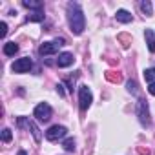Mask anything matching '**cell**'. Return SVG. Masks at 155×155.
<instances>
[{
  "instance_id": "obj_19",
  "label": "cell",
  "mask_w": 155,
  "mask_h": 155,
  "mask_svg": "<svg viewBox=\"0 0 155 155\" xmlns=\"http://www.w3.org/2000/svg\"><path fill=\"white\" fill-rule=\"evenodd\" d=\"M119 40L122 42V46H124V48H128V46L131 44V38H130V35H124V33H122V35H119Z\"/></svg>"
},
{
  "instance_id": "obj_6",
  "label": "cell",
  "mask_w": 155,
  "mask_h": 155,
  "mask_svg": "<svg viewBox=\"0 0 155 155\" xmlns=\"http://www.w3.org/2000/svg\"><path fill=\"white\" fill-rule=\"evenodd\" d=\"M137 110H139V120L142 126H150V111H148V104L144 101H139L137 104Z\"/></svg>"
},
{
  "instance_id": "obj_8",
  "label": "cell",
  "mask_w": 155,
  "mask_h": 155,
  "mask_svg": "<svg viewBox=\"0 0 155 155\" xmlns=\"http://www.w3.org/2000/svg\"><path fill=\"white\" fill-rule=\"evenodd\" d=\"M73 60H75L73 53H60L58 58H57V66L58 68H68V66L73 64Z\"/></svg>"
},
{
  "instance_id": "obj_24",
  "label": "cell",
  "mask_w": 155,
  "mask_h": 155,
  "mask_svg": "<svg viewBox=\"0 0 155 155\" xmlns=\"http://www.w3.org/2000/svg\"><path fill=\"white\" fill-rule=\"evenodd\" d=\"M148 91H150L151 95H155V82H151V84H150V88H148Z\"/></svg>"
},
{
  "instance_id": "obj_2",
  "label": "cell",
  "mask_w": 155,
  "mask_h": 155,
  "mask_svg": "<svg viewBox=\"0 0 155 155\" xmlns=\"http://www.w3.org/2000/svg\"><path fill=\"white\" fill-rule=\"evenodd\" d=\"M51 113H53V110H51V106L46 104V102H40V104L35 108V111H33V115H35L37 120H40V122H48V120L51 119Z\"/></svg>"
},
{
  "instance_id": "obj_11",
  "label": "cell",
  "mask_w": 155,
  "mask_h": 155,
  "mask_svg": "<svg viewBox=\"0 0 155 155\" xmlns=\"http://www.w3.org/2000/svg\"><path fill=\"white\" fill-rule=\"evenodd\" d=\"M115 17H117V20H119V22H122V24H128V22H131V15H130L126 9H119Z\"/></svg>"
},
{
  "instance_id": "obj_25",
  "label": "cell",
  "mask_w": 155,
  "mask_h": 155,
  "mask_svg": "<svg viewBox=\"0 0 155 155\" xmlns=\"http://www.w3.org/2000/svg\"><path fill=\"white\" fill-rule=\"evenodd\" d=\"M18 155H28V153L26 151H18Z\"/></svg>"
},
{
  "instance_id": "obj_7",
  "label": "cell",
  "mask_w": 155,
  "mask_h": 155,
  "mask_svg": "<svg viewBox=\"0 0 155 155\" xmlns=\"http://www.w3.org/2000/svg\"><path fill=\"white\" fill-rule=\"evenodd\" d=\"M58 51V44L53 40V42H44L40 48H38V53L40 55H55Z\"/></svg>"
},
{
  "instance_id": "obj_14",
  "label": "cell",
  "mask_w": 155,
  "mask_h": 155,
  "mask_svg": "<svg viewBox=\"0 0 155 155\" xmlns=\"http://www.w3.org/2000/svg\"><path fill=\"white\" fill-rule=\"evenodd\" d=\"M28 128L31 130V133H33V137H35V142H40V140H42V135H40V130L37 128V124L29 120V126H28Z\"/></svg>"
},
{
  "instance_id": "obj_16",
  "label": "cell",
  "mask_w": 155,
  "mask_h": 155,
  "mask_svg": "<svg viewBox=\"0 0 155 155\" xmlns=\"http://www.w3.org/2000/svg\"><path fill=\"white\" fill-rule=\"evenodd\" d=\"M106 79H108L110 82H120V81H122V75H120V73H115V71H108V73H106Z\"/></svg>"
},
{
  "instance_id": "obj_5",
  "label": "cell",
  "mask_w": 155,
  "mask_h": 155,
  "mask_svg": "<svg viewBox=\"0 0 155 155\" xmlns=\"http://www.w3.org/2000/svg\"><path fill=\"white\" fill-rule=\"evenodd\" d=\"M66 133H68V130H66L64 126L55 124V126H51V128L46 131V139H48V140H58V139L66 137Z\"/></svg>"
},
{
  "instance_id": "obj_10",
  "label": "cell",
  "mask_w": 155,
  "mask_h": 155,
  "mask_svg": "<svg viewBox=\"0 0 155 155\" xmlns=\"http://www.w3.org/2000/svg\"><path fill=\"white\" fill-rule=\"evenodd\" d=\"M22 6L28 8V9H38V11L44 9V4H42V2H35V0H24Z\"/></svg>"
},
{
  "instance_id": "obj_20",
  "label": "cell",
  "mask_w": 155,
  "mask_h": 155,
  "mask_svg": "<svg viewBox=\"0 0 155 155\" xmlns=\"http://www.w3.org/2000/svg\"><path fill=\"white\" fill-rule=\"evenodd\" d=\"M126 86H128V91H130V93H133V95L139 91V90H137L139 86H137V82H135V81H128V84H126Z\"/></svg>"
},
{
  "instance_id": "obj_17",
  "label": "cell",
  "mask_w": 155,
  "mask_h": 155,
  "mask_svg": "<svg viewBox=\"0 0 155 155\" xmlns=\"http://www.w3.org/2000/svg\"><path fill=\"white\" fill-rule=\"evenodd\" d=\"M144 79H146V82H155V68H150V69H146L144 71Z\"/></svg>"
},
{
  "instance_id": "obj_3",
  "label": "cell",
  "mask_w": 155,
  "mask_h": 155,
  "mask_svg": "<svg viewBox=\"0 0 155 155\" xmlns=\"http://www.w3.org/2000/svg\"><path fill=\"white\" fill-rule=\"evenodd\" d=\"M91 101H93V97H91L90 88L88 86H81V90H79V104H81V110L86 111L91 106Z\"/></svg>"
},
{
  "instance_id": "obj_12",
  "label": "cell",
  "mask_w": 155,
  "mask_h": 155,
  "mask_svg": "<svg viewBox=\"0 0 155 155\" xmlns=\"http://www.w3.org/2000/svg\"><path fill=\"white\" fill-rule=\"evenodd\" d=\"M144 37H146V42H148V49L153 53L155 51V37H153V31L151 29H146Z\"/></svg>"
},
{
  "instance_id": "obj_22",
  "label": "cell",
  "mask_w": 155,
  "mask_h": 155,
  "mask_svg": "<svg viewBox=\"0 0 155 155\" xmlns=\"http://www.w3.org/2000/svg\"><path fill=\"white\" fill-rule=\"evenodd\" d=\"M6 33H8V24L6 22H2V24H0V37H6Z\"/></svg>"
},
{
  "instance_id": "obj_23",
  "label": "cell",
  "mask_w": 155,
  "mask_h": 155,
  "mask_svg": "<svg viewBox=\"0 0 155 155\" xmlns=\"http://www.w3.org/2000/svg\"><path fill=\"white\" fill-rule=\"evenodd\" d=\"M62 88H64L62 84H58V86H57V91H58V95H60V97H64V90H62Z\"/></svg>"
},
{
  "instance_id": "obj_9",
  "label": "cell",
  "mask_w": 155,
  "mask_h": 155,
  "mask_svg": "<svg viewBox=\"0 0 155 155\" xmlns=\"http://www.w3.org/2000/svg\"><path fill=\"white\" fill-rule=\"evenodd\" d=\"M17 51H18V44H17V42H6V44H4V55L13 57Z\"/></svg>"
},
{
  "instance_id": "obj_1",
  "label": "cell",
  "mask_w": 155,
  "mask_h": 155,
  "mask_svg": "<svg viewBox=\"0 0 155 155\" xmlns=\"http://www.w3.org/2000/svg\"><path fill=\"white\" fill-rule=\"evenodd\" d=\"M68 22H69V28H71V33L75 35H81L86 28V18H84V13L81 9L79 4L75 2H69L68 4Z\"/></svg>"
},
{
  "instance_id": "obj_21",
  "label": "cell",
  "mask_w": 155,
  "mask_h": 155,
  "mask_svg": "<svg viewBox=\"0 0 155 155\" xmlns=\"http://www.w3.org/2000/svg\"><path fill=\"white\" fill-rule=\"evenodd\" d=\"M11 139H13L11 130H8V128H6V130H2V140H4V142H9Z\"/></svg>"
},
{
  "instance_id": "obj_18",
  "label": "cell",
  "mask_w": 155,
  "mask_h": 155,
  "mask_svg": "<svg viewBox=\"0 0 155 155\" xmlns=\"http://www.w3.org/2000/svg\"><path fill=\"white\" fill-rule=\"evenodd\" d=\"M62 148H64L66 151H73V150H75V139H66V140L62 142Z\"/></svg>"
},
{
  "instance_id": "obj_4",
  "label": "cell",
  "mask_w": 155,
  "mask_h": 155,
  "mask_svg": "<svg viewBox=\"0 0 155 155\" xmlns=\"http://www.w3.org/2000/svg\"><path fill=\"white\" fill-rule=\"evenodd\" d=\"M31 66H33L31 58H29V57H24V58L15 60V62H13V66H11V69H13L15 73H28V71L31 69Z\"/></svg>"
},
{
  "instance_id": "obj_15",
  "label": "cell",
  "mask_w": 155,
  "mask_h": 155,
  "mask_svg": "<svg viewBox=\"0 0 155 155\" xmlns=\"http://www.w3.org/2000/svg\"><path fill=\"white\" fill-rule=\"evenodd\" d=\"M140 9L146 17H151L153 15V9H151V2L150 0H144V2H140Z\"/></svg>"
},
{
  "instance_id": "obj_13",
  "label": "cell",
  "mask_w": 155,
  "mask_h": 155,
  "mask_svg": "<svg viewBox=\"0 0 155 155\" xmlns=\"http://www.w3.org/2000/svg\"><path fill=\"white\" fill-rule=\"evenodd\" d=\"M44 20V13L42 11H37V13H31L26 17V22H42Z\"/></svg>"
}]
</instances>
